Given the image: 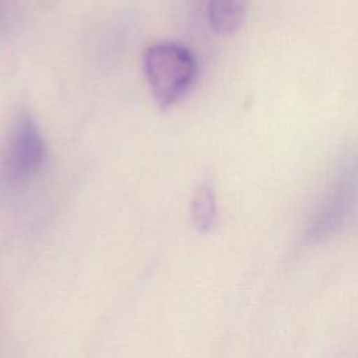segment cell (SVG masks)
Here are the masks:
<instances>
[{"mask_svg": "<svg viewBox=\"0 0 358 358\" xmlns=\"http://www.w3.org/2000/svg\"><path fill=\"white\" fill-rule=\"evenodd\" d=\"M143 67L154 101L162 109L175 105L192 87L197 63L190 49L175 42H161L145 49Z\"/></svg>", "mask_w": 358, "mask_h": 358, "instance_id": "6da1fadb", "label": "cell"}, {"mask_svg": "<svg viewBox=\"0 0 358 358\" xmlns=\"http://www.w3.org/2000/svg\"><path fill=\"white\" fill-rule=\"evenodd\" d=\"M45 143L35 119L22 112L14 120L0 158V179L7 187L32 180L45 161Z\"/></svg>", "mask_w": 358, "mask_h": 358, "instance_id": "7a4b0ae2", "label": "cell"}, {"mask_svg": "<svg viewBox=\"0 0 358 358\" xmlns=\"http://www.w3.org/2000/svg\"><path fill=\"white\" fill-rule=\"evenodd\" d=\"M249 0H208V20L220 35L235 34L246 17Z\"/></svg>", "mask_w": 358, "mask_h": 358, "instance_id": "3957f363", "label": "cell"}, {"mask_svg": "<svg viewBox=\"0 0 358 358\" xmlns=\"http://www.w3.org/2000/svg\"><path fill=\"white\" fill-rule=\"evenodd\" d=\"M190 217L194 228L200 232H208L217 220V201L210 185H199L190 200Z\"/></svg>", "mask_w": 358, "mask_h": 358, "instance_id": "277c9868", "label": "cell"}]
</instances>
